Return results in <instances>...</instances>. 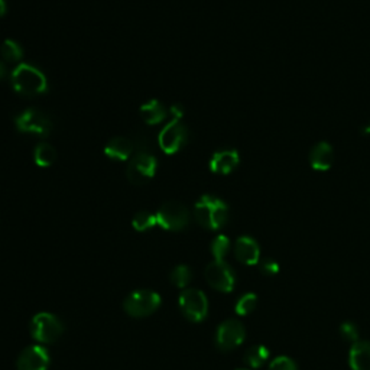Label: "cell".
Returning <instances> with one entry per match:
<instances>
[{"instance_id": "obj_12", "label": "cell", "mask_w": 370, "mask_h": 370, "mask_svg": "<svg viewBox=\"0 0 370 370\" xmlns=\"http://www.w3.org/2000/svg\"><path fill=\"white\" fill-rule=\"evenodd\" d=\"M16 366L17 370H48V350L42 346H29L21 351Z\"/></svg>"}, {"instance_id": "obj_13", "label": "cell", "mask_w": 370, "mask_h": 370, "mask_svg": "<svg viewBox=\"0 0 370 370\" xmlns=\"http://www.w3.org/2000/svg\"><path fill=\"white\" fill-rule=\"evenodd\" d=\"M235 256L244 265H256L260 258L259 244L249 236H242L236 240Z\"/></svg>"}, {"instance_id": "obj_28", "label": "cell", "mask_w": 370, "mask_h": 370, "mask_svg": "<svg viewBox=\"0 0 370 370\" xmlns=\"http://www.w3.org/2000/svg\"><path fill=\"white\" fill-rule=\"evenodd\" d=\"M260 271L265 274V275H269V276H274L279 272V263L272 260V259H267L263 260V263L260 265Z\"/></svg>"}, {"instance_id": "obj_17", "label": "cell", "mask_w": 370, "mask_h": 370, "mask_svg": "<svg viewBox=\"0 0 370 370\" xmlns=\"http://www.w3.org/2000/svg\"><path fill=\"white\" fill-rule=\"evenodd\" d=\"M348 363L353 370H370V342H356L351 346Z\"/></svg>"}, {"instance_id": "obj_10", "label": "cell", "mask_w": 370, "mask_h": 370, "mask_svg": "<svg viewBox=\"0 0 370 370\" xmlns=\"http://www.w3.org/2000/svg\"><path fill=\"white\" fill-rule=\"evenodd\" d=\"M188 139V131L180 119H172L158 136V145L165 153L178 152Z\"/></svg>"}, {"instance_id": "obj_18", "label": "cell", "mask_w": 370, "mask_h": 370, "mask_svg": "<svg viewBox=\"0 0 370 370\" xmlns=\"http://www.w3.org/2000/svg\"><path fill=\"white\" fill-rule=\"evenodd\" d=\"M140 116L145 120L148 125H158L167 117V109L162 106L161 101L158 100H151L145 103L142 108H140Z\"/></svg>"}, {"instance_id": "obj_29", "label": "cell", "mask_w": 370, "mask_h": 370, "mask_svg": "<svg viewBox=\"0 0 370 370\" xmlns=\"http://www.w3.org/2000/svg\"><path fill=\"white\" fill-rule=\"evenodd\" d=\"M169 112L174 116V119H180L181 120V117L184 116V110H183V108H181L180 104H174Z\"/></svg>"}, {"instance_id": "obj_23", "label": "cell", "mask_w": 370, "mask_h": 370, "mask_svg": "<svg viewBox=\"0 0 370 370\" xmlns=\"http://www.w3.org/2000/svg\"><path fill=\"white\" fill-rule=\"evenodd\" d=\"M132 226L136 228L137 232H146L149 230V228L156 226V217L155 215L148 213V211H140V213H137L133 217Z\"/></svg>"}, {"instance_id": "obj_5", "label": "cell", "mask_w": 370, "mask_h": 370, "mask_svg": "<svg viewBox=\"0 0 370 370\" xmlns=\"http://www.w3.org/2000/svg\"><path fill=\"white\" fill-rule=\"evenodd\" d=\"M155 217H156V226L165 228V230L177 232L187 227L190 221V211L181 203L169 201L158 210Z\"/></svg>"}, {"instance_id": "obj_31", "label": "cell", "mask_w": 370, "mask_h": 370, "mask_svg": "<svg viewBox=\"0 0 370 370\" xmlns=\"http://www.w3.org/2000/svg\"><path fill=\"white\" fill-rule=\"evenodd\" d=\"M6 13V3L5 0H0V16H3Z\"/></svg>"}, {"instance_id": "obj_24", "label": "cell", "mask_w": 370, "mask_h": 370, "mask_svg": "<svg viewBox=\"0 0 370 370\" xmlns=\"http://www.w3.org/2000/svg\"><path fill=\"white\" fill-rule=\"evenodd\" d=\"M228 249H230V240L223 235L217 236L213 243H211V253H213L215 260H223L228 253Z\"/></svg>"}, {"instance_id": "obj_19", "label": "cell", "mask_w": 370, "mask_h": 370, "mask_svg": "<svg viewBox=\"0 0 370 370\" xmlns=\"http://www.w3.org/2000/svg\"><path fill=\"white\" fill-rule=\"evenodd\" d=\"M33 160H35V164H37L38 167L48 168V167H51L52 164L56 162V160H57V151H56V148L52 146V145L42 142L37 148H35V151H33Z\"/></svg>"}, {"instance_id": "obj_16", "label": "cell", "mask_w": 370, "mask_h": 370, "mask_svg": "<svg viewBox=\"0 0 370 370\" xmlns=\"http://www.w3.org/2000/svg\"><path fill=\"white\" fill-rule=\"evenodd\" d=\"M133 151L135 148H133L132 140L128 137H121V136L113 137L104 148L106 156H109L110 160H116V161L129 160Z\"/></svg>"}, {"instance_id": "obj_30", "label": "cell", "mask_w": 370, "mask_h": 370, "mask_svg": "<svg viewBox=\"0 0 370 370\" xmlns=\"http://www.w3.org/2000/svg\"><path fill=\"white\" fill-rule=\"evenodd\" d=\"M5 76H6V67L2 61H0V80H2Z\"/></svg>"}, {"instance_id": "obj_26", "label": "cell", "mask_w": 370, "mask_h": 370, "mask_svg": "<svg viewBox=\"0 0 370 370\" xmlns=\"http://www.w3.org/2000/svg\"><path fill=\"white\" fill-rule=\"evenodd\" d=\"M340 336L350 343L359 342V328L353 323H343L340 327Z\"/></svg>"}, {"instance_id": "obj_8", "label": "cell", "mask_w": 370, "mask_h": 370, "mask_svg": "<svg viewBox=\"0 0 370 370\" xmlns=\"http://www.w3.org/2000/svg\"><path fill=\"white\" fill-rule=\"evenodd\" d=\"M16 128L24 133L48 136L52 129L51 119L38 109H26L15 120Z\"/></svg>"}, {"instance_id": "obj_2", "label": "cell", "mask_w": 370, "mask_h": 370, "mask_svg": "<svg viewBox=\"0 0 370 370\" xmlns=\"http://www.w3.org/2000/svg\"><path fill=\"white\" fill-rule=\"evenodd\" d=\"M12 85L22 96H40L47 92V78L42 72L31 64L17 65L12 73Z\"/></svg>"}, {"instance_id": "obj_27", "label": "cell", "mask_w": 370, "mask_h": 370, "mask_svg": "<svg viewBox=\"0 0 370 370\" xmlns=\"http://www.w3.org/2000/svg\"><path fill=\"white\" fill-rule=\"evenodd\" d=\"M269 370H296V364L289 358L279 356L271 362Z\"/></svg>"}, {"instance_id": "obj_9", "label": "cell", "mask_w": 370, "mask_h": 370, "mask_svg": "<svg viewBox=\"0 0 370 370\" xmlns=\"http://www.w3.org/2000/svg\"><path fill=\"white\" fill-rule=\"evenodd\" d=\"M156 168L158 161L152 153H136L126 169L128 180L135 185H144L153 178Z\"/></svg>"}, {"instance_id": "obj_15", "label": "cell", "mask_w": 370, "mask_h": 370, "mask_svg": "<svg viewBox=\"0 0 370 370\" xmlns=\"http://www.w3.org/2000/svg\"><path fill=\"white\" fill-rule=\"evenodd\" d=\"M334 162L333 148L327 142L317 144L310 152V165L315 171H328Z\"/></svg>"}, {"instance_id": "obj_20", "label": "cell", "mask_w": 370, "mask_h": 370, "mask_svg": "<svg viewBox=\"0 0 370 370\" xmlns=\"http://www.w3.org/2000/svg\"><path fill=\"white\" fill-rule=\"evenodd\" d=\"M269 359V350L265 346H252L244 353V363L252 369H259Z\"/></svg>"}, {"instance_id": "obj_14", "label": "cell", "mask_w": 370, "mask_h": 370, "mask_svg": "<svg viewBox=\"0 0 370 370\" xmlns=\"http://www.w3.org/2000/svg\"><path fill=\"white\" fill-rule=\"evenodd\" d=\"M239 153L235 149H224L219 151L213 155L210 161V169L215 174L227 175L230 174L239 165Z\"/></svg>"}, {"instance_id": "obj_32", "label": "cell", "mask_w": 370, "mask_h": 370, "mask_svg": "<svg viewBox=\"0 0 370 370\" xmlns=\"http://www.w3.org/2000/svg\"><path fill=\"white\" fill-rule=\"evenodd\" d=\"M363 132H364V135H370V120L367 121V125L364 126V129H363Z\"/></svg>"}, {"instance_id": "obj_4", "label": "cell", "mask_w": 370, "mask_h": 370, "mask_svg": "<svg viewBox=\"0 0 370 370\" xmlns=\"http://www.w3.org/2000/svg\"><path fill=\"white\" fill-rule=\"evenodd\" d=\"M64 331L62 323L57 319L56 315L49 312H40L31 321V334L32 337L42 343L49 344L60 339Z\"/></svg>"}, {"instance_id": "obj_7", "label": "cell", "mask_w": 370, "mask_h": 370, "mask_svg": "<svg viewBox=\"0 0 370 370\" xmlns=\"http://www.w3.org/2000/svg\"><path fill=\"white\" fill-rule=\"evenodd\" d=\"M205 279L211 288L220 292H232L236 285V275L224 260H213L205 268Z\"/></svg>"}, {"instance_id": "obj_6", "label": "cell", "mask_w": 370, "mask_h": 370, "mask_svg": "<svg viewBox=\"0 0 370 370\" xmlns=\"http://www.w3.org/2000/svg\"><path fill=\"white\" fill-rule=\"evenodd\" d=\"M180 308L190 321L200 323L208 312V301L203 291L196 288L184 289L180 295Z\"/></svg>"}, {"instance_id": "obj_11", "label": "cell", "mask_w": 370, "mask_h": 370, "mask_svg": "<svg viewBox=\"0 0 370 370\" xmlns=\"http://www.w3.org/2000/svg\"><path fill=\"white\" fill-rule=\"evenodd\" d=\"M246 330L244 327L236 320H227L220 324L217 328L216 343L217 347L223 351H230L239 347L244 342Z\"/></svg>"}, {"instance_id": "obj_22", "label": "cell", "mask_w": 370, "mask_h": 370, "mask_svg": "<svg viewBox=\"0 0 370 370\" xmlns=\"http://www.w3.org/2000/svg\"><path fill=\"white\" fill-rule=\"evenodd\" d=\"M192 272L187 265H178L171 271V282L178 288H185L191 280Z\"/></svg>"}, {"instance_id": "obj_3", "label": "cell", "mask_w": 370, "mask_h": 370, "mask_svg": "<svg viewBox=\"0 0 370 370\" xmlns=\"http://www.w3.org/2000/svg\"><path fill=\"white\" fill-rule=\"evenodd\" d=\"M161 305V296L151 289H139L132 292L123 303V308L135 319H142L153 314Z\"/></svg>"}, {"instance_id": "obj_21", "label": "cell", "mask_w": 370, "mask_h": 370, "mask_svg": "<svg viewBox=\"0 0 370 370\" xmlns=\"http://www.w3.org/2000/svg\"><path fill=\"white\" fill-rule=\"evenodd\" d=\"M0 54H2V57L6 62H17V61L22 60L24 51L17 42H15L12 40H6L2 44V47H0Z\"/></svg>"}, {"instance_id": "obj_1", "label": "cell", "mask_w": 370, "mask_h": 370, "mask_svg": "<svg viewBox=\"0 0 370 370\" xmlns=\"http://www.w3.org/2000/svg\"><path fill=\"white\" fill-rule=\"evenodd\" d=\"M194 217L208 230H219L227 223L228 208L220 199L203 196L194 207Z\"/></svg>"}, {"instance_id": "obj_25", "label": "cell", "mask_w": 370, "mask_h": 370, "mask_svg": "<svg viewBox=\"0 0 370 370\" xmlns=\"http://www.w3.org/2000/svg\"><path fill=\"white\" fill-rule=\"evenodd\" d=\"M256 304H258V296L255 294H246L239 299L235 310L239 315H249L256 308Z\"/></svg>"}]
</instances>
